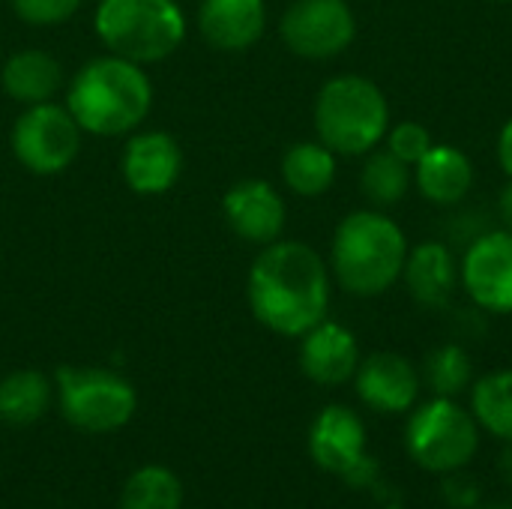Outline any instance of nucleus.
I'll use <instances>...</instances> for the list:
<instances>
[{"label":"nucleus","mask_w":512,"mask_h":509,"mask_svg":"<svg viewBox=\"0 0 512 509\" xmlns=\"http://www.w3.org/2000/svg\"><path fill=\"white\" fill-rule=\"evenodd\" d=\"M252 315L279 336H303L327 318L330 267L300 240L267 243L249 270Z\"/></svg>","instance_id":"f257e3e1"},{"label":"nucleus","mask_w":512,"mask_h":509,"mask_svg":"<svg viewBox=\"0 0 512 509\" xmlns=\"http://www.w3.org/2000/svg\"><path fill=\"white\" fill-rule=\"evenodd\" d=\"M408 237L387 213L369 207L348 213L330 246V270L354 297L387 294L405 270Z\"/></svg>","instance_id":"f03ea898"},{"label":"nucleus","mask_w":512,"mask_h":509,"mask_svg":"<svg viewBox=\"0 0 512 509\" xmlns=\"http://www.w3.org/2000/svg\"><path fill=\"white\" fill-rule=\"evenodd\" d=\"M153 105V87L144 69L117 54L96 57L81 66L69 84L66 108L81 126L93 135H126L144 123Z\"/></svg>","instance_id":"7ed1b4c3"},{"label":"nucleus","mask_w":512,"mask_h":509,"mask_svg":"<svg viewBox=\"0 0 512 509\" xmlns=\"http://www.w3.org/2000/svg\"><path fill=\"white\" fill-rule=\"evenodd\" d=\"M390 129V102L384 90L363 75L330 78L315 99V132L336 156L372 153Z\"/></svg>","instance_id":"20e7f679"},{"label":"nucleus","mask_w":512,"mask_h":509,"mask_svg":"<svg viewBox=\"0 0 512 509\" xmlns=\"http://www.w3.org/2000/svg\"><path fill=\"white\" fill-rule=\"evenodd\" d=\"M96 33L111 54L144 66L177 51L186 36V18L174 0H102Z\"/></svg>","instance_id":"39448f33"},{"label":"nucleus","mask_w":512,"mask_h":509,"mask_svg":"<svg viewBox=\"0 0 512 509\" xmlns=\"http://www.w3.org/2000/svg\"><path fill=\"white\" fill-rule=\"evenodd\" d=\"M405 444L420 468L444 477L450 471L468 468V462L477 456L480 432L474 414H468L456 399L435 396L411 414Z\"/></svg>","instance_id":"423d86ee"},{"label":"nucleus","mask_w":512,"mask_h":509,"mask_svg":"<svg viewBox=\"0 0 512 509\" xmlns=\"http://www.w3.org/2000/svg\"><path fill=\"white\" fill-rule=\"evenodd\" d=\"M57 402L66 423L90 435L123 429L138 408V396L126 378L81 366L57 369Z\"/></svg>","instance_id":"0eeeda50"},{"label":"nucleus","mask_w":512,"mask_h":509,"mask_svg":"<svg viewBox=\"0 0 512 509\" xmlns=\"http://www.w3.org/2000/svg\"><path fill=\"white\" fill-rule=\"evenodd\" d=\"M81 147V126L69 114L66 105L39 102L27 105V111L12 126V153L33 174H60L72 165Z\"/></svg>","instance_id":"6e6552de"},{"label":"nucleus","mask_w":512,"mask_h":509,"mask_svg":"<svg viewBox=\"0 0 512 509\" xmlns=\"http://www.w3.org/2000/svg\"><path fill=\"white\" fill-rule=\"evenodd\" d=\"M309 453L321 471L336 474L351 486L375 480L378 465L366 456V426L345 405H330L315 417L309 429Z\"/></svg>","instance_id":"1a4fd4ad"},{"label":"nucleus","mask_w":512,"mask_h":509,"mask_svg":"<svg viewBox=\"0 0 512 509\" xmlns=\"http://www.w3.org/2000/svg\"><path fill=\"white\" fill-rule=\"evenodd\" d=\"M285 45L306 60L339 57L357 36V18L345 0H294L279 24Z\"/></svg>","instance_id":"9d476101"},{"label":"nucleus","mask_w":512,"mask_h":509,"mask_svg":"<svg viewBox=\"0 0 512 509\" xmlns=\"http://www.w3.org/2000/svg\"><path fill=\"white\" fill-rule=\"evenodd\" d=\"M462 288L486 315L512 312V231L492 228L477 237L459 261Z\"/></svg>","instance_id":"9b49d317"},{"label":"nucleus","mask_w":512,"mask_h":509,"mask_svg":"<svg viewBox=\"0 0 512 509\" xmlns=\"http://www.w3.org/2000/svg\"><path fill=\"white\" fill-rule=\"evenodd\" d=\"M354 384L357 396L378 414L411 411L420 399V372L408 357L396 351H378L360 360Z\"/></svg>","instance_id":"f8f14e48"},{"label":"nucleus","mask_w":512,"mask_h":509,"mask_svg":"<svg viewBox=\"0 0 512 509\" xmlns=\"http://www.w3.org/2000/svg\"><path fill=\"white\" fill-rule=\"evenodd\" d=\"M231 231L249 243H276L285 231V201L267 180H240L222 198Z\"/></svg>","instance_id":"ddd939ff"},{"label":"nucleus","mask_w":512,"mask_h":509,"mask_svg":"<svg viewBox=\"0 0 512 509\" xmlns=\"http://www.w3.org/2000/svg\"><path fill=\"white\" fill-rule=\"evenodd\" d=\"M402 282H405L411 300L420 303L423 309H432V312L450 309V303L462 285L459 261H456L450 243L426 240V243L408 249Z\"/></svg>","instance_id":"4468645a"},{"label":"nucleus","mask_w":512,"mask_h":509,"mask_svg":"<svg viewBox=\"0 0 512 509\" xmlns=\"http://www.w3.org/2000/svg\"><path fill=\"white\" fill-rule=\"evenodd\" d=\"M120 171L132 192L162 195L180 180L183 171L180 144L168 132H141L126 144Z\"/></svg>","instance_id":"2eb2a0df"},{"label":"nucleus","mask_w":512,"mask_h":509,"mask_svg":"<svg viewBox=\"0 0 512 509\" xmlns=\"http://www.w3.org/2000/svg\"><path fill=\"white\" fill-rule=\"evenodd\" d=\"M300 339V369L309 381L321 387H339L354 378L360 366V348L348 327L324 318Z\"/></svg>","instance_id":"dca6fc26"},{"label":"nucleus","mask_w":512,"mask_h":509,"mask_svg":"<svg viewBox=\"0 0 512 509\" xmlns=\"http://www.w3.org/2000/svg\"><path fill=\"white\" fill-rule=\"evenodd\" d=\"M414 186L435 207H462L474 186V162L456 144H432L414 165Z\"/></svg>","instance_id":"f3484780"},{"label":"nucleus","mask_w":512,"mask_h":509,"mask_svg":"<svg viewBox=\"0 0 512 509\" xmlns=\"http://www.w3.org/2000/svg\"><path fill=\"white\" fill-rule=\"evenodd\" d=\"M201 36L219 51L252 48L267 27L264 0H204L198 9Z\"/></svg>","instance_id":"a211bd4d"},{"label":"nucleus","mask_w":512,"mask_h":509,"mask_svg":"<svg viewBox=\"0 0 512 509\" xmlns=\"http://www.w3.org/2000/svg\"><path fill=\"white\" fill-rule=\"evenodd\" d=\"M3 90L21 102V105H39V102H48L60 81H63V69L60 63L48 54V51H39V48H24V51H15L6 63H3Z\"/></svg>","instance_id":"6ab92c4d"},{"label":"nucleus","mask_w":512,"mask_h":509,"mask_svg":"<svg viewBox=\"0 0 512 509\" xmlns=\"http://www.w3.org/2000/svg\"><path fill=\"white\" fill-rule=\"evenodd\" d=\"M282 180L294 195L318 198L336 183V153L321 141H297L282 156Z\"/></svg>","instance_id":"aec40b11"},{"label":"nucleus","mask_w":512,"mask_h":509,"mask_svg":"<svg viewBox=\"0 0 512 509\" xmlns=\"http://www.w3.org/2000/svg\"><path fill=\"white\" fill-rule=\"evenodd\" d=\"M51 405V384L36 369H18L0 381V420L9 426H33Z\"/></svg>","instance_id":"412c9836"},{"label":"nucleus","mask_w":512,"mask_h":509,"mask_svg":"<svg viewBox=\"0 0 512 509\" xmlns=\"http://www.w3.org/2000/svg\"><path fill=\"white\" fill-rule=\"evenodd\" d=\"M411 186H414V168L408 162H402L390 150L366 153V162L360 171V192L372 207L384 210V207L405 201Z\"/></svg>","instance_id":"4be33fe9"},{"label":"nucleus","mask_w":512,"mask_h":509,"mask_svg":"<svg viewBox=\"0 0 512 509\" xmlns=\"http://www.w3.org/2000/svg\"><path fill=\"white\" fill-rule=\"evenodd\" d=\"M474 420L501 441H512V369L483 375L471 387Z\"/></svg>","instance_id":"5701e85b"},{"label":"nucleus","mask_w":512,"mask_h":509,"mask_svg":"<svg viewBox=\"0 0 512 509\" xmlns=\"http://www.w3.org/2000/svg\"><path fill=\"white\" fill-rule=\"evenodd\" d=\"M183 507V486L174 471L162 465L138 468L120 495V509H180Z\"/></svg>","instance_id":"b1692460"},{"label":"nucleus","mask_w":512,"mask_h":509,"mask_svg":"<svg viewBox=\"0 0 512 509\" xmlns=\"http://www.w3.org/2000/svg\"><path fill=\"white\" fill-rule=\"evenodd\" d=\"M423 381L426 387L441 396V399H456L462 396L471 381H474V363L471 354L459 345V342H447L438 345L435 351H429L426 363H423Z\"/></svg>","instance_id":"393cba45"},{"label":"nucleus","mask_w":512,"mask_h":509,"mask_svg":"<svg viewBox=\"0 0 512 509\" xmlns=\"http://www.w3.org/2000/svg\"><path fill=\"white\" fill-rule=\"evenodd\" d=\"M432 144L435 141H432L429 129L423 123H417V120H402V123L387 129V150L393 156H399L402 162H408L411 168L429 153Z\"/></svg>","instance_id":"a878e982"},{"label":"nucleus","mask_w":512,"mask_h":509,"mask_svg":"<svg viewBox=\"0 0 512 509\" xmlns=\"http://www.w3.org/2000/svg\"><path fill=\"white\" fill-rule=\"evenodd\" d=\"M84 0H12L18 18L30 24H60L66 21Z\"/></svg>","instance_id":"bb28decb"},{"label":"nucleus","mask_w":512,"mask_h":509,"mask_svg":"<svg viewBox=\"0 0 512 509\" xmlns=\"http://www.w3.org/2000/svg\"><path fill=\"white\" fill-rule=\"evenodd\" d=\"M486 231H492L489 216L480 207H462L447 219V237L453 246H471L477 237H483Z\"/></svg>","instance_id":"cd10ccee"},{"label":"nucleus","mask_w":512,"mask_h":509,"mask_svg":"<svg viewBox=\"0 0 512 509\" xmlns=\"http://www.w3.org/2000/svg\"><path fill=\"white\" fill-rule=\"evenodd\" d=\"M480 495H483L480 483H477L471 474H465L462 468H459V471L444 474L441 498H444V501H447L453 509H477V504H480Z\"/></svg>","instance_id":"c85d7f7f"},{"label":"nucleus","mask_w":512,"mask_h":509,"mask_svg":"<svg viewBox=\"0 0 512 509\" xmlns=\"http://www.w3.org/2000/svg\"><path fill=\"white\" fill-rule=\"evenodd\" d=\"M498 162H501L504 174L512 180V117L504 123V129L498 135Z\"/></svg>","instance_id":"c756f323"},{"label":"nucleus","mask_w":512,"mask_h":509,"mask_svg":"<svg viewBox=\"0 0 512 509\" xmlns=\"http://www.w3.org/2000/svg\"><path fill=\"white\" fill-rule=\"evenodd\" d=\"M498 216L504 222V228L512 231V180L501 189V198H498Z\"/></svg>","instance_id":"7c9ffc66"},{"label":"nucleus","mask_w":512,"mask_h":509,"mask_svg":"<svg viewBox=\"0 0 512 509\" xmlns=\"http://www.w3.org/2000/svg\"><path fill=\"white\" fill-rule=\"evenodd\" d=\"M498 468H501V477H504V483L512 489V441L504 444V450H501V459H498Z\"/></svg>","instance_id":"2f4dec72"},{"label":"nucleus","mask_w":512,"mask_h":509,"mask_svg":"<svg viewBox=\"0 0 512 509\" xmlns=\"http://www.w3.org/2000/svg\"><path fill=\"white\" fill-rule=\"evenodd\" d=\"M483 509H512V504H489V507Z\"/></svg>","instance_id":"473e14b6"},{"label":"nucleus","mask_w":512,"mask_h":509,"mask_svg":"<svg viewBox=\"0 0 512 509\" xmlns=\"http://www.w3.org/2000/svg\"><path fill=\"white\" fill-rule=\"evenodd\" d=\"M501 3H507V0H501Z\"/></svg>","instance_id":"72a5a7b5"}]
</instances>
